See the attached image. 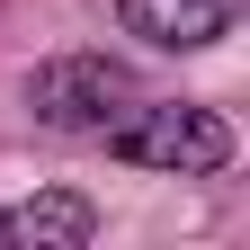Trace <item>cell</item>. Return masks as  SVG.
<instances>
[{
    "mask_svg": "<svg viewBox=\"0 0 250 250\" xmlns=\"http://www.w3.org/2000/svg\"><path fill=\"white\" fill-rule=\"evenodd\" d=\"M116 161H134V170H170V179H206V170H224L232 161V125L224 116H206V107H125L99 125Z\"/></svg>",
    "mask_w": 250,
    "mask_h": 250,
    "instance_id": "cell-1",
    "label": "cell"
},
{
    "mask_svg": "<svg viewBox=\"0 0 250 250\" xmlns=\"http://www.w3.org/2000/svg\"><path fill=\"white\" fill-rule=\"evenodd\" d=\"M27 107L45 125H107V116L134 107V72L107 54H54L27 72Z\"/></svg>",
    "mask_w": 250,
    "mask_h": 250,
    "instance_id": "cell-2",
    "label": "cell"
},
{
    "mask_svg": "<svg viewBox=\"0 0 250 250\" xmlns=\"http://www.w3.org/2000/svg\"><path fill=\"white\" fill-rule=\"evenodd\" d=\"M116 18H125V36H143L161 54H197L214 36H232L241 0H116Z\"/></svg>",
    "mask_w": 250,
    "mask_h": 250,
    "instance_id": "cell-3",
    "label": "cell"
},
{
    "mask_svg": "<svg viewBox=\"0 0 250 250\" xmlns=\"http://www.w3.org/2000/svg\"><path fill=\"white\" fill-rule=\"evenodd\" d=\"M89 232H99V214H89V197H72V188L27 197V206L0 214V250H81Z\"/></svg>",
    "mask_w": 250,
    "mask_h": 250,
    "instance_id": "cell-4",
    "label": "cell"
}]
</instances>
